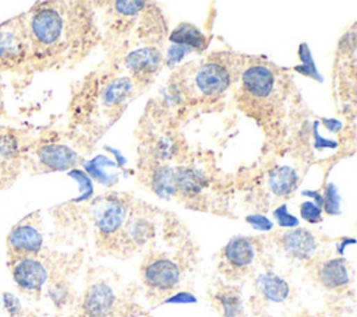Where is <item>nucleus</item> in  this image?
I'll return each instance as SVG.
<instances>
[{"label":"nucleus","instance_id":"obj_33","mask_svg":"<svg viewBox=\"0 0 357 317\" xmlns=\"http://www.w3.org/2000/svg\"><path fill=\"white\" fill-rule=\"evenodd\" d=\"M314 138H315V148L318 149H322V148H336V142L332 141V140H326V138H322L319 134H318V130H317V126L314 127Z\"/></svg>","mask_w":357,"mask_h":317},{"label":"nucleus","instance_id":"obj_10","mask_svg":"<svg viewBox=\"0 0 357 317\" xmlns=\"http://www.w3.org/2000/svg\"><path fill=\"white\" fill-rule=\"evenodd\" d=\"M113 289L105 282L91 285L85 293L82 309L86 317H109L114 306Z\"/></svg>","mask_w":357,"mask_h":317},{"label":"nucleus","instance_id":"obj_32","mask_svg":"<svg viewBox=\"0 0 357 317\" xmlns=\"http://www.w3.org/2000/svg\"><path fill=\"white\" fill-rule=\"evenodd\" d=\"M245 221L257 230H262V232H266V230H271L272 229V222L271 219H268L266 216L264 215H259V214H254V215H248L245 218Z\"/></svg>","mask_w":357,"mask_h":317},{"label":"nucleus","instance_id":"obj_34","mask_svg":"<svg viewBox=\"0 0 357 317\" xmlns=\"http://www.w3.org/2000/svg\"><path fill=\"white\" fill-rule=\"evenodd\" d=\"M197 299L191 295V293H187V292H180L174 296H172L170 299L166 300V303H194Z\"/></svg>","mask_w":357,"mask_h":317},{"label":"nucleus","instance_id":"obj_1","mask_svg":"<svg viewBox=\"0 0 357 317\" xmlns=\"http://www.w3.org/2000/svg\"><path fill=\"white\" fill-rule=\"evenodd\" d=\"M66 4L46 1L24 14L32 63H45L57 57L67 50L73 36L78 32L77 24L84 20L73 14L71 7Z\"/></svg>","mask_w":357,"mask_h":317},{"label":"nucleus","instance_id":"obj_8","mask_svg":"<svg viewBox=\"0 0 357 317\" xmlns=\"http://www.w3.org/2000/svg\"><path fill=\"white\" fill-rule=\"evenodd\" d=\"M195 85L205 96L220 95L230 85V73L218 61L204 63L195 73Z\"/></svg>","mask_w":357,"mask_h":317},{"label":"nucleus","instance_id":"obj_11","mask_svg":"<svg viewBox=\"0 0 357 317\" xmlns=\"http://www.w3.org/2000/svg\"><path fill=\"white\" fill-rule=\"evenodd\" d=\"M280 242L283 250L296 260L310 258L317 249V240L314 235L303 228L286 232Z\"/></svg>","mask_w":357,"mask_h":317},{"label":"nucleus","instance_id":"obj_7","mask_svg":"<svg viewBox=\"0 0 357 317\" xmlns=\"http://www.w3.org/2000/svg\"><path fill=\"white\" fill-rule=\"evenodd\" d=\"M42 244V233L33 223L28 221H22L15 225L7 236V247L10 254L14 257L35 256L40 251Z\"/></svg>","mask_w":357,"mask_h":317},{"label":"nucleus","instance_id":"obj_2","mask_svg":"<svg viewBox=\"0 0 357 317\" xmlns=\"http://www.w3.org/2000/svg\"><path fill=\"white\" fill-rule=\"evenodd\" d=\"M29 39L24 15L0 25V71L15 70L29 60Z\"/></svg>","mask_w":357,"mask_h":317},{"label":"nucleus","instance_id":"obj_13","mask_svg":"<svg viewBox=\"0 0 357 317\" xmlns=\"http://www.w3.org/2000/svg\"><path fill=\"white\" fill-rule=\"evenodd\" d=\"M162 63V54L156 47H144L128 53L126 57L127 67L139 77L153 75Z\"/></svg>","mask_w":357,"mask_h":317},{"label":"nucleus","instance_id":"obj_29","mask_svg":"<svg viewBox=\"0 0 357 317\" xmlns=\"http://www.w3.org/2000/svg\"><path fill=\"white\" fill-rule=\"evenodd\" d=\"M3 306H4L6 311L10 314V317H20V314L22 311L20 299L15 295H13L11 292L3 293Z\"/></svg>","mask_w":357,"mask_h":317},{"label":"nucleus","instance_id":"obj_5","mask_svg":"<svg viewBox=\"0 0 357 317\" xmlns=\"http://www.w3.org/2000/svg\"><path fill=\"white\" fill-rule=\"evenodd\" d=\"M142 279L153 290L169 292L180 282V268L174 261L166 257H158L145 264Z\"/></svg>","mask_w":357,"mask_h":317},{"label":"nucleus","instance_id":"obj_3","mask_svg":"<svg viewBox=\"0 0 357 317\" xmlns=\"http://www.w3.org/2000/svg\"><path fill=\"white\" fill-rule=\"evenodd\" d=\"M11 274L17 286L25 292H39L47 281V270L35 256L14 257Z\"/></svg>","mask_w":357,"mask_h":317},{"label":"nucleus","instance_id":"obj_4","mask_svg":"<svg viewBox=\"0 0 357 317\" xmlns=\"http://www.w3.org/2000/svg\"><path fill=\"white\" fill-rule=\"evenodd\" d=\"M275 87L276 75L268 66L252 64L241 74V88L244 91V96H248L252 101H268L272 96Z\"/></svg>","mask_w":357,"mask_h":317},{"label":"nucleus","instance_id":"obj_24","mask_svg":"<svg viewBox=\"0 0 357 317\" xmlns=\"http://www.w3.org/2000/svg\"><path fill=\"white\" fill-rule=\"evenodd\" d=\"M298 56H300V60H301V66H296L294 70L304 74V75H308V77H312L315 78L317 81H322L318 70L315 68V64H314V59L310 53V49L305 43H301L300 47H298Z\"/></svg>","mask_w":357,"mask_h":317},{"label":"nucleus","instance_id":"obj_15","mask_svg":"<svg viewBox=\"0 0 357 317\" xmlns=\"http://www.w3.org/2000/svg\"><path fill=\"white\" fill-rule=\"evenodd\" d=\"M174 183L176 191H180L187 197H192L199 194L206 186V177L198 169L178 168L177 170H174Z\"/></svg>","mask_w":357,"mask_h":317},{"label":"nucleus","instance_id":"obj_26","mask_svg":"<svg viewBox=\"0 0 357 317\" xmlns=\"http://www.w3.org/2000/svg\"><path fill=\"white\" fill-rule=\"evenodd\" d=\"M300 215L304 221L310 223H317L322 219V208L314 201H304L300 205Z\"/></svg>","mask_w":357,"mask_h":317},{"label":"nucleus","instance_id":"obj_25","mask_svg":"<svg viewBox=\"0 0 357 317\" xmlns=\"http://www.w3.org/2000/svg\"><path fill=\"white\" fill-rule=\"evenodd\" d=\"M322 207L329 215H337L340 212V196L333 183H329L324 190Z\"/></svg>","mask_w":357,"mask_h":317},{"label":"nucleus","instance_id":"obj_27","mask_svg":"<svg viewBox=\"0 0 357 317\" xmlns=\"http://www.w3.org/2000/svg\"><path fill=\"white\" fill-rule=\"evenodd\" d=\"M70 176L74 177L79 183V186H81V197L78 198V201L89 198L92 196V193H93L91 177L85 172H82V170H71Z\"/></svg>","mask_w":357,"mask_h":317},{"label":"nucleus","instance_id":"obj_17","mask_svg":"<svg viewBox=\"0 0 357 317\" xmlns=\"http://www.w3.org/2000/svg\"><path fill=\"white\" fill-rule=\"evenodd\" d=\"M257 283L259 292L272 302H283L290 292L287 282L273 272L261 274Z\"/></svg>","mask_w":357,"mask_h":317},{"label":"nucleus","instance_id":"obj_31","mask_svg":"<svg viewBox=\"0 0 357 317\" xmlns=\"http://www.w3.org/2000/svg\"><path fill=\"white\" fill-rule=\"evenodd\" d=\"M188 52H191V49L185 47V46H180V45H173L169 47L167 50V56H166V61L169 63V66H173L176 63H178Z\"/></svg>","mask_w":357,"mask_h":317},{"label":"nucleus","instance_id":"obj_18","mask_svg":"<svg viewBox=\"0 0 357 317\" xmlns=\"http://www.w3.org/2000/svg\"><path fill=\"white\" fill-rule=\"evenodd\" d=\"M169 40L173 45H180V46H185L188 49H204L206 45V38L204 36V34L194 25L191 24H180L177 25L170 36Z\"/></svg>","mask_w":357,"mask_h":317},{"label":"nucleus","instance_id":"obj_19","mask_svg":"<svg viewBox=\"0 0 357 317\" xmlns=\"http://www.w3.org/2000/svg\"><path fill=\"white\" fill-rule=\"evenodd\" d=\"M114 166V162L106 158L105 155H98L93 159L88 161L84 163L85 170L88 172L89 176H92L95 180L102 183L103 186H112L117 182V175L116 173H109L106 168Z\"/></svg>","mask_w":357,"mask_h":317},{"label":"nucleus","instance_id":"obj_30","mask_svg":"<svg viewBox=\"0 0 357 317\" xmlns=\"http://www.w3.org/2000/svg\"><path fill=\"white\" fill-rule=\"evenodd\" d=\"M113 6L116 11H119L123 15H135L146 4L144 1H114Z\"/></svg>","mask_w":357,"mask_h":317},{"label":"nucleus","instance_id":"obj_28","mask_svg":"<svg viewBox=\"0 0 357 317\" xmlns=\"http://www.w3.org/2000/svg\"><path fill=\"white\" fill-rule=\"evenodd\" d=\"M273 216L276 219V222L279 223V226L283 228H294L298 225V219L287 212V207L284 204L279 205L275 211H273Z\"/></svg>","mask_w":357,"mask_h":317},{"label":"nucleus","instance_id":"obj_6","mask_svg":"<svg viewBox=\"0 0 357 317\" xmlns=\"http://www.w3.org/2000/svg\"><path fill=\"white\" fill-rule=\"evenodd\" d=\"M127 218L126 204L116 197H106L96 202L93 208V221L96 229L103 236L116 235Z\"/></svg>","mask_w":357,"mask_h":317},{"label":"nucleus","instance_id":"obj_23","mask_svg":"<svg viewBox=\"0 0 357 317\" xmlns=\"http://www.w3.org/2000/svg\"><path fill=\"white\" fill-rule=\"evenodd\" d=\"M126 236L134 244H144L153 236V226L145 219H131L127 223Z\"/></svg>","mask_w":357,"mask_h":317},{"label":"nucleus","instance_id":"obj_35","mask_svg":"<svg viewBox=\"0 0 357 317\" xmlns=\"http://www.w3.org/2000/svg\"><path fill=\"white\" fill-rule=\"evenodd\" d=\"M324 124L329 131H337L342 127V123L335 119H324Z\"/></svg>","mask_w":357,"mask_h":317},{"label":"nucleus","instance_id":"obj_14","mask_svg":"<svg viewBox=\"0 0 357 317\" xmlns=\"http://www.w3.org/2000/svg\"><path fill=\"white\" fill-rule=\"evenodd\" d=\"M319 282L326 289H337L349 283V270L343 258H332L319 268Z\"/></svg>","mask_w":357,"mask_h":317},{"label":"nucleus","instance_id":"obj_21","mask_svg":"<svg viewBox=\"0 0 357 317\" xmlns=\"http://www.w3.org/2000/svg\"><path fill=\"white\" fill-rule=\"evenodd\" d=\"M131 81L126 77L116 78L110 84H107L102 91V99L107 106L121 105L123 101L128 96L131 91Z\"/></svg>","mask_w":357,"mask_h":317},{"label":"nucleus","instance_id":"obj_16","mask_svg":"<svg viewBox=\"0 0 357 317\" xmlns=\"http://www.w3.org/2000/svg\"><path fill=\"white\" fill-rule=\"evenodd\" d=\"M298 176L296 170L290 166H276L271 170L268 177V184L272 193L278 197L290 196L297 187Z\"/></svg>","mask_w":357,"mask_h":317},{"label":"nucleus","instance_id":"obj_20","mask_svg":"<svg viewBox=\"0 0 357 317\" xmlns=\"http://www.w3.org/2000/svg\"><path fill=\"white\" fill-rule=\"evenodd\" d=\"M152 189L153 191L167 198L176 193V183H174V170L169 166H158L152 173Z\"/></svg>","mask_w":357,"mask_h":317},{"label":"nucleus","instance_id":"obj_9","mask_svg":"<svg viewBox=\"0 0 357 317\" xmlns=\"http://www.w3.org/2000/svg\"><path fill=\"white\" fill-rule=\"evenodd\" d=\"M38 165L45 170H67L78 162V155L63 144H45L35 152Z\"/></svg>","mask_w":357,"mask_h":317},{"label":"nucleus","instance_id":"obj_22","mask_svg":"<svg viewBox=\"0 0 357 317\" xmlns=\"http://www.w3.org/2000/svg\"><path fill=\"white\" fill-rule=\"evenodd\" d=\"M218 307L222 317H241L243 304L240 295L234 290H223L216 295Z\"/></svg>","mask_w":357,"mask_h":317},{"label":"nucleus","instance_id":"obj_12","mask_svg":"<svg viewBox=\"0 0 357 317\" xmlns=\"http://www.w3.org/2000/svg\"><path fill=\"white\" fill-rule=\"evenodd\" d=\"M255 257V250L250 239L243 236H236L229 240L223 249V258L226 264L234 270L241 271L247 268Z\"/></svg>","mask_w":357,"mask_h":317}]
</instances>
